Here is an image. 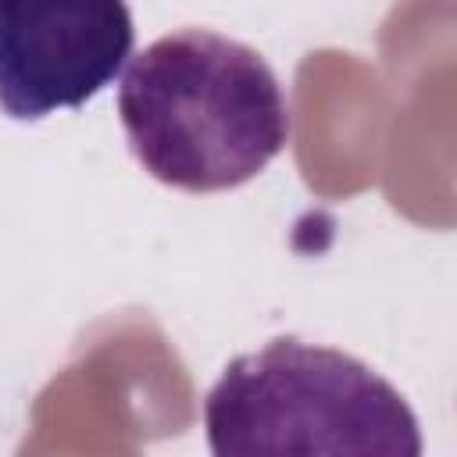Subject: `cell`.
I'll list each match as a JSON object with an SVG mask.
<instances>
[{"instance_id": "cell-1", "label": "cell", "mask_w": 457, "mask_h": 457, "mask_svg": "<svg viewBox=\"0 0 457 457\" xmlns=\"http://www.w3.org/2000/svg\"><path fill=\"white\" fill-rule=\"evenodd\" d=\"M118 114L136 161L186 193L236 189L289 143V107L268 61L207 29L168 32L136 54Z\"/></svg>"}, {"instance_id": "cell-2", "label": "cell", "mask_w": 457, "mask_h": 457, "mask_svg": "<svg viewBox=\"0 0 457 457\" xmlns=\"http://www.w3.org/2000/svg\"><path fill=\"white\" fill-rule=\"evenodd\" d=\"M204 428L218 457L421 453L418 418L382 375L300 339L236 357L204 400Z\"/></svg>"}, {"instance_id": "cell-3", "label": "cell", "mask_w": 457, "mask_h": 457, "mask_svg": "<svg viewBox=\"0 0 457 457\" xmlns=\"http://www.w3.org/2000/svg\"><path fill=\"white\" fill-rule=\"evenodd\" d=\"M125 0H0V107L36 121L89 104L132 57Z\"/></svg>"}]
</instances>
